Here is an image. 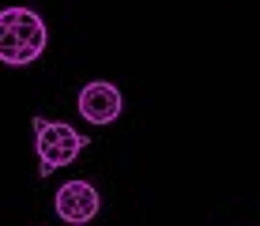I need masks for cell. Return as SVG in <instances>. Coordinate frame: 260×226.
I'll return each mask as SVG.
<instances>
[{
  "instance_id": "1",
  "label": "cell",
  "mask_w": 260,
  "mask_h": 226,
  "mask_svg": "<svg viewBox=\"0 0 260 226\" xmlns=\"http://www.w3.org/2000/svg\"><path fill=\"white\" fill-rule=\"evenodd\" d=\"M46 23L30 8H4L0 12V64H34L46 53Z\"/></svg>"
},
{
  "instance_id": "2",
  "label": "cell",
  "mask_w": 260,
  "mask_h": 226,
  "mask_svg": "<svg viewBox=\"0 0 260 226\" xmlns=\"http://www.w3.org/2000/svg\"><path fill=\"white\" fill-rule=\"evenodd\" d=\"M87 136H79L72 124L60 121H46V117H34V151H38V174L49 177L53 170L72 166L79 155L87 151Z\"/></svg>"
},
{
  "instance_id": "3",
  "label": "cell",
  "mask_w": 260,
  "mask_h": 226,
  "mask_svg": "<svg viewBox=\"0 0 260 226\" xmlns=\"http://www.w3.org/2000/svg\"><path fill=\"white\" fill-rule=\"evenodd\" d=\"M53 207H57V219H60V222H68V226H87L98 211H102V196H98V188L91 185V181L72 177V181H64V185L57 188Z\"/></svg>"
},
{
  "instance_id": "4",
  "label": "cell",
  "mask_w": 260,
  "mask_h": 226,
  "mask_svg": "<svg viewBox=\"0 0 260 226\" xmlns=\"http://www.w3.org/2000/svg\"><path fill=\"white\" fill-rule=\"evenodd\" d=\"M76 110L87 117L91 124H113L121 117L124 110V98H121V90L113 87V83H106V79H94V83H87L83 90H79V98H76Z\"/></svg>"
}]
</instances>
